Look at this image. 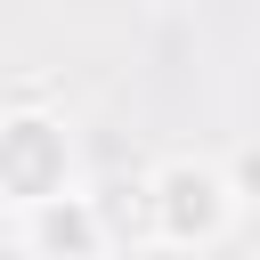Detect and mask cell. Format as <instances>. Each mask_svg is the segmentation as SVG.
Wrapping results in <instances>:
<instances>
[{
  "label": "cell",
  "instance_id": "6da1fadb",
  "mask_svg": "<svg viewBox=\"0 0 260 260\" xmlns=\"http://www.w3.org/2000/svg\"><path fill=\"white\" fill-rule=\"evenodd\" d=\"M65 187H73V138H65V122L41 114V106H16L0 122V203L32 211V203H49Z\"/></svg>",
  "mask_w": 260,
  "mask_h": 260
},
{
  "label": "cell",
  "instance_id": "7a4b0ae2",
  "mask_svg": "<svg viewBox=\"0 0 260 260\" xmlns=\"http://www.w3.org/2000/svg\"><path fill=\"white\" fill-rule=\"evenodd\" d=\"M236 179L211 162H162L154 171V244H219L236 228Z\"/></svg>",
  "mask_w": 260,
  "mask_h": 260
},
{
  "label": "cell",
  "instance_id": "3957f363",
  "mask_svg": "<svg viewBox=\"0 0 260 260\" xmlns=\"http://www.w3.org/2000/svg\"><path fill=\"white\" fill-rule=\"evenodd\" d=\"M16 236H24V252H41V260H98V252L114 244V219H106L98 195H73V187H65V195L16 211Z\"/></svg>",
  "mask_w": 260,
  "mask_h": 260
},
{
  "label": "cell",
  "instance_id": "277c9868",
  "mask_svg": "<svg viewBox=\"0 0 260 260\" xmlns=\"http://www.w3.org/2000/svg\"><path fill=\"white\" fill-rule=\"evenodd\" d=\"M228 179H236V195H244V203H260V138H244V146L228 154Z\"/></svg>",
  "mask_w": 260,
  "mask_h": 260
}]
</instances>
